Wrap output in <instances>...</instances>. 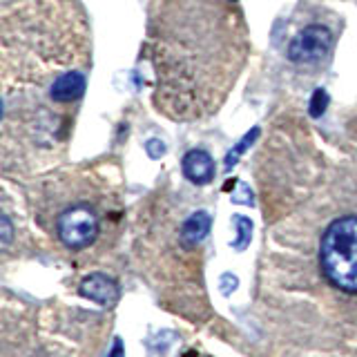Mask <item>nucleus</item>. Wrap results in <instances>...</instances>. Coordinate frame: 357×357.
Instances as JSON below:
<instances>
[{
  "label": "nucleus",
  "instance_id": "nucleus-1",
  "mask_svg": "<svg viewBox=\"0 0 357 357\" xmlns=\"http://www.w3.org/2000/svg\"><path fill=\"white\" fill-rule=\"evenodd\" d=\"M239 0H150L143 54L154 74V107L172 121L217 114L248 61Z\"/></svg>",
  "mask_w": 357,
  "mask_h": 357
},
{
  "label": "nucleus",
  "instance_id": "nucleus-2",
  "mask_svg": "<svg viewBox=\"0 0 357 357\" xmlns=\"http://www.w3.org/2000/svg\"><path fill=\"white\" fill-rule=\"evenodd\" d=\"M89 31L74 0H16L3 11L5 116L40 94L38 112H61L56 87L89 67Z\"/></svg>",
  "mask_w": 357,
  "mask_h": 357
},
{
  "label": "nucleus",
  "instance_id": "nucleus-3",
  "mask_svg": "<svg viewBox=\"0 0 357 357\" xmlns=\"http://www.w3.org/2000/svg\"><path fill=\"white\" fill-rule=\"evenodd\" d=\"M319 273L333 290L357 297V212L328 221L317 243Z\"/></svg>",
  "mask_w": 357,
  "mask_h": 357
},
{
  "label": "nucleus",
  "instance_id": "nucleus-4",
  "mask_svg": "<svg viewBox=\"0 0 357 357\" xmlns=\"http://www.w3.org/2000/svg\"><path fill=\"white\" fill-rule=\"evenodd\" d=\"M103 228V212L98 201L89 197L63 199L54 212V232L70 250H85L96 243Z\"/></svg>",
  "mask_w": 357,
  "mask_h": 357
},
{
  "label": "nucleus",
  "instance_id": "nucleus-5",
  "mask_svg": "<svg viewBox=\"0 0 357 357\" xmlns=\"http://www.w3.org/2000/svg\"><path fill=\"white\" fill-rule=\"evenodd\" d=\"M335 50V33L328 25L321 22H310L301 27L293 40L288 43L286 56L299 70L319 72L331 63V56Z\"/></svg>",
  "mask_w": 357,
  "mask_h": 357
},
{
  "label": "nucleus",
  "instance_id": "nucleus-6",
  "mask_svg": "<svg viewBox=\"0 0 357 357\" xmlns=\"http://www.w3.org/2000/svg\"><path fill=\"white\" fill-rule=\"evenodd\" d=\"M78 293H81V297H85L89 301H96V304H100V306H112L119 301L121 288L116 284V279L94 273V275H87L83 279L81 286H78Z\"/></svg>",
  "mask_w": 357,
  "mask_h": 357
},
{
  "label": "nucleus",
  "instance_id": "nucleus-7",
  "mask_svg": "<svg viewBox=\"0 0 357 357\" xmlns=\"http://www.w3.org/2000/svg\"><path fill=\"white\" fill-rule=\"evenodd\" d=\"M181 170L188 181L195 185H208L217 174L215 159L206 150H190L181 161Z\"/></svg>",
  "mask_w": 357,
  "mask_h": 357
},
{
  "label": "nucleus",
  "instance_id": "nucleus-8",
  "mask_svg": "<svg viewBox=\"0 0 357 357\" xmlns=\"http://www.w3.org/2000/svg\"><path fill=\"white\" fill-rule=\"evenodd\" d=\"M210 226H212V219L206 210H197L192 212L181 226V241L185 245H197L201 243L210 232Z\"/></svg>",
  "mask_w": 357,
  "mask_h": 357
},
{
  "label": "nucleus",
  "instance_id": "nucleus-9",
  "mask_svg": "<svg viewBox=\"0 0 357 357\" xmlns=\"http://www.w3.org/2000/svg\"><path fill=\"white\" fill-rule=\"evenodd\" d=\"M232 223H234V228H237V239L232 241V248L237 252H243L250 245V239H252V221L243 215H234Z\"/></svg>",
  "mask_w": 357,
  "mask_h": 357
},
{
  "label": "nucleus",
  "instance_id": "nucleus-10",
  "mask_svg": "<svg viewBox=\"0 0 357 357\" xmlns=\"http://www.w3.org/2000/svg\"><path fill=\"white\" fill-rule=\"evenodd\" d=\"M257 137H259V128H252V132H248V134H245V137L237 143V148L228 152V156H226V170H232V165L239 161V156H241L245 150H248V145H252V141H255Z\"/></svg>",
  "mask_w": 357,
  "mask_h": 357
},
{
  "label": "nucleus",
  "instance_id": "nucleus-11",
  "mask_svg": "<svg viewBox=\"0 0 357 357\" xmlns=\"http://www.w3.org/2000/svg\"><path fill=\"white\" fill-rule=\"evenodd\" d=\"M328 105V94L324 92V89H317L315 94H312V100H310V116H319L324 114V109Z\"/></svg>",
  "mask_w": 357,
  "mask_h": 357
},
{
  "label": "nucleus",
  "instance_id": "nucleus-12",
  "mask_svg": "<svg viewBox=\"0 0 357 357\" xmlns=\"http://www.w3.org/2000/svg\"><path fill=\"white\" fill-rule=\"evenodd\" d=\"M237 286H239V277L237 275H230V273L221 275V279H219V290H221L223 295H232V290H237Z\"/></svg>",
  "mask_w": 357,
  "mask_h": 357
},
{
  "label": "nucleus",
  "instance_id": "nucleus-13",
  "mask_svg": "<svg viewBox=\"0 0 357 357\" xmlns=\"http://www.w3.org/2000/svg\"><path fill=\"white\" fill-rule=\"evenodd\" d=\"M232 201H234V204H248V206H252V192H250V188L241 183L239 185V192L232 195Z\"/></svg>",
  "mask_w": 357,
  "mask_h": 357
},
{
  "label": "nucleus",
  "instance_id": "nucleus-14",
  "mask_svg": "<svg viewBox=\"0 0 357 357\" xmlns=\"http://www.w3.org/2000/svg\"><path fill=\"white\" fill-rule=\"evenodd\" d=\"M148 154L152 156V159H159V156H163V154H165V145H163L159 139L148 141Z\"/></svg>",
  "mask_w": 357,
  "mask_h": 357
},
{
  "label": "nucleus",
  "instance_id": "nucleus-15",
  "mask_svg": "<svg viewBox=\"0 0 357 357\" xmlns=\"http://www.w3.org/2000/svg\"><path fill=\"white\" fill-rule=\"evenodd\" d=\"M0 230H3V245H9L11 243V223H9L7 215L0 217Z\"/></svg>",
  "mask_w": 357,
  "mask_h": 357
},
{
  "label": "nucleus",
  "instance_id": "nucleus-16",
  "mask_svg": "<svg viewBox=\"0 0 357 357\" xmlns=\"http://www.w3.org/2000/svg\"><path fill=\"white\" fill-rule=\"evenodd\" d=\"M107 357H126V351H123V342L119 337L114 340V346H112V351H109Z\"/></svg>",
  "mask_w": 357,
  "mask_h": 357
}]
</instances>
